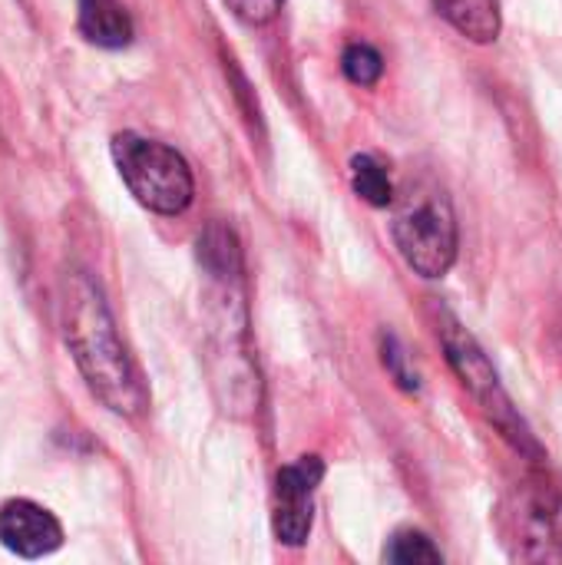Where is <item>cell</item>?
<instances>
[{
  "label": "cell",
  "mask_w": 562,
  "mask_h": 565,
  "mask_svg": "<svg viewBox=\"0 0 562 565\" xmlns=\"http://www.w3.org/2000/svg\"><path fill=\"white\" fill-rule=\"evenodd\" d=\"M109 152L126 189L149 212L179 215L192 205L195 179L182 152H176L172 146L136 132H119L109 142Z\"/></svg>",
  "instance_id": "obj_2"
},
{
  "label": "cell",
  "mask_w": 562,
  "mask_h": 565,
  "mask_svg": "<svg viewBox=\"0 0 562 565\" xmlns=\"http://www.w3.org/2000/svg\"><path fill=\"white\" fill-rule=\"evenodd\" d=\"M397 252L424 278H444L457 258V218L441 189H411L391 222Z\"/></svg>",
  "instance_id": "obj_3"
},
{
  "label": "cell",
  "mask_w": 562,
  "mask_h": 565,
  "mask_svg": "<svg viewBox=\"0 0 562 565\" xmlns=\"http://www.w3.org/2000/svg\"><path fill=\"white\" fill-rule=\"evenodd\" d=\"M195 248H199V265L212 278H219V281H238V275H242V248H238V238H235V232L229 225L212 222L199 235Z\"/></svg>",
  "instance_id": "obj_10"
},
{
  "label": "cell",
  "mask_w": 562,
  "mask_h": 565,
  "mask_svg": "<svg viewBox=\"0 0 562 565\" xmlns=\"http://www.w3.org/2000/svg\"><path fill=\"white\" fill-rule=\"evenodd\" d=\"M437 13L467 40L494 43L500 33V0H434Z\"/></svg>",
  "instance_id": "obj_9"
},
{
  "label": "cell",
  "mask_w": 562,
  "mask_h": 565,
  "mask_svg": "<svg viewBox=\"0 0 562 565\" xmlns=\"http://www.w3.org/2000/svg\"><path fill=\"white\" fill-rule=\"evenodd\" d=\"M225 3L242 23H252V26H262V23L275 20L278 10H282V0H225Z\"/></svg>",
  "instance_id": "obj_14"
},
{
  "label": "cell",
  "mask_w": 562,
  "mask_h": 565,
  "mask_svg": "<svg viewBox=\"0 0 562 565\" xmlns=\"http://www.w3.org/2000/svg\"><path fill=\"white\" fill-rule=\"evenodd\" d=\"M63 338L93 391V397L119 417H139L149 404L139 367L132 364L103 291L86 275L63 281Z\"/></svg>",
  "instance_id": "obj_1"
},
{
  "label": "cell",
  "mask_w": 562,
  "mask_h": 565,
  "mask_svg": "<svg viewBox=\"0 0 562 565\" xmlns=\"http://www.w3.org/2000/svg\"><path fill=\"white\" fill-rule=\"evenodd\" d=\"M351 185L374 209L394 205V182L384 172V166L374 156H368V152H361V156L351 159Z\"/></svg>",
  "instance_id": "obj_11"
},
{
  "label": "cell",
  "mask_w": 562,
  "mask_h": 565,
  "mask_svg": "<svg viewBox=\"0 0 562 565\" xmlns=\"http://www.w3.org/2000/svg\"><path fill=\"white\" fill-rule=\"evenodd\" d=\"M341 66H344V76L358 86H374L384 73L381 53L368 43H351L341 56Z\"/></svg>",
  "instance_id": "obj_13"
},
{
  "label": "cell",
  "mask_w": 562,
  "mask_h": 565,
  "mask_svg": "<svg viewBox=\"0 0 562 565\" xmlns=\"http://www.w3.org/2000/svg\"><path fill=\"white\" fill-rule=\"evenodd\" d=\"M321 477H325L321 457H298L295 463L278 470L272 523H275V536L285 546H301L308 540L311 520H315V493H318Z\"/></svg>",
  "instance_id": "obj_5"
},
{
  "label": "cell",
  "mask_w": 562,
  "mask_h": 565,
  "mask_svg": "<svg viewBox=\"0 0 562 565\" xmlns=\"http://www.w3.org/2000/svg\"><path fill=\"white\" fill-rule=\"evenodd\" d=\"M0 543L23 559H43L63 546V526L40 503L10 500L0 507Z\"/></svg>",
  "instance_id": "obj_7"
},
{
  "label": "cell",
  "mask_w": 562,
  "mask_h": 565,
  "mask_svg": "<svg viewBox=\"0 0 562 565\" xmlns=\"http://www.w3.org/2000/svg\"><path fill=\"white\" fill-rule=\"evenodd\" d=\"M404 361H407V354H404V348L397 344V338H384V364L391 367V374L397 377V384H401L404 391H417V374H411V371L404 367Z\"/></svg>",
  "instance_id": "obj_15"
},
{
  "label": "cell",
  "mask_w": 562,
  "mask_h": 565,
  "mask_svg": "<svg viewBox=\"0 0 562 565\" xmlns=\"http://www.w3.org/2000/svg\"><path fill=\"white\" fill-rule=\"evenodd\" d=\"M513 556L530 563H562V500L550 493H527L513 513Z\"/></svg>",
  "instance_id": "obj_6"
},
{
  "label": "cell",
  "mask_w": 562,
  "mask_h": 565,
  "mask_svg": "<svg viewBox=\"0 0 562 565\" xmlns=\"http://www.w3.org/2000/svg\"><path fill=\"white\" fill-rule=\"evenodd\" d=\"M441 344L447 351L450 367L457 371L460 384L470 391V397L480 404V411L490 417V424L517 447V450H530L533 457H540V447L533 440V434L527 430V424L520 420V414L513 411L507 391L500 387V377L490 364V358L480 351V344L474 341V334L467 328H460L454 318L444 321L441 328Z\"/></svg>",
  "instance_id": "obj_4"
},
{
  "label": "cell",
  "mask_w": 562,
  "mask_h": 565,
  "mask_svg": "<svg viewBox=\"0 0 562 565\" xmlns=\"http://www.w3.org/2000/svg\"><path fill=\"white\" fill-rule=\"evenodd\" d=\"M384 559L394 565H441L444 563V556H441V550L424 536V533H414V530H401L391 543H388V550H384Z\"/></svg>",
  "instance_id": "obj_12"
},
{
  "label": "cell",
  "mask_w": 562,
  "mask_h": 565,
  "mask_svg": "<svg viewBox=\"0 0 562 565\" xmlns=\"http://www.w3.org/2000/svg\"><path fill=\"white\" fill-rule=\"evenodd\" d=\"M79 33L103 50H119L132 40V20L119 0H79Z\"/></svg>",
  "instance_id": "obj_8"
}]
</instances>
